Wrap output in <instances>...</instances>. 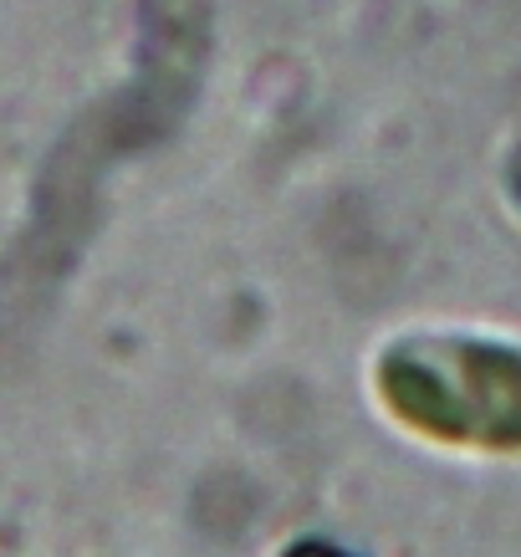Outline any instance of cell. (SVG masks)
Returning <instances> with one entry per match:
<instances>
[{"mask_svg":"<svg viewBox=\"0 0 521 557\" xmlns=\"http://www.w3.org/2000/svg\"><path fill=\"white\" fill-rule=\"evenodd\" d=\"M384 394L430 435L521 445V354L496 343H404L384 363Z\"/></svg>","mask_w":521,"mask_h":557,"instance_id":"cell-1","label":"cell"},{"mask_svg":"<svg viewBox=\"0 0 521 557\" xmlns=\"http://www.w3.org/2000/svg\"><path fill=\"white\" fill-rule=\"evenodd\" d=\"M286 557H348V553H337V547H327V542H302V547H291Z\"/></svg>","mask_w":521,"mask_h":557,"instance_id":"cell-2","label":"cell"}]
</instances>
